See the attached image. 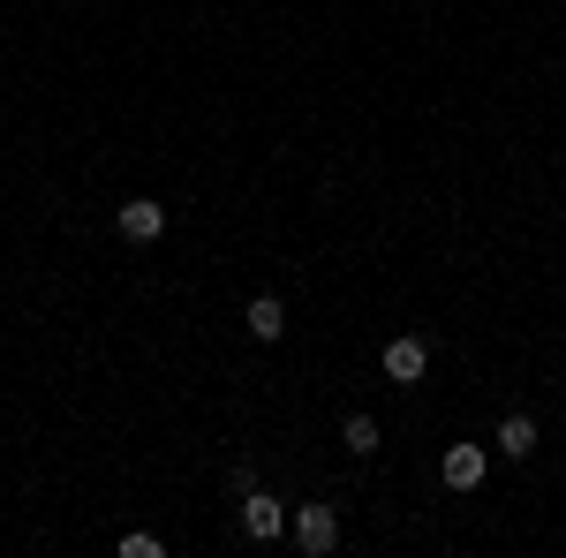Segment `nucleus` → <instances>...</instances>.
I'll use <instances>...</instances> for the list:
<instances>
[{
	"label": "nucleus",
	"instance_id": "obj_9",
	"mask_svg": "<svg viewBox=\"0 0 566 558\" xmlns=\"http://www.w3.org/2000/svg\"><path fill=\"white\" fill-rule=\"evenodd\" d=\"M122 551H129V558H159V551H167V544H159L151 528H129V536H122Z\"/></svg>",
	"mask_w": 566,
	"mask_h": 558
},
{
	"label": "nucleus",
	"instance_id": "obj_8",
	"mask_svg": "<svg viewBox=\"0 0 566 558\" xmlns=\"http://www.w3.org/2000/svg\"><path fill=\"white\" fill-rule=\"evenodd\" d=\"M340 445H348L355 461H363V453H378V423H370V415H348V423H340Z\"/></svg>",
	"mask_w": 566,
	"mask_h": 558
},
{
	"label": "nucleus",
	"instance_id": "obj_6",
	"mask_svg": "<svg viewBox=\"0 0 566 558\" xmlns=\"http://www.w3.org/2000/svg\"><path fill=\"white\" fill-rule=\"evenodd\" d=\"M242 325H250V340H280V333H287V309H280V295H258L250 302V309H242Z\"/></svg>",
	"mask_w": 566,
	"mask_h": 558
},
{
	"label": "nucleus",
	"instance_id": "obj_2",
	"mask_svg": "<svg viewBox=\"0 0 566 558\" xmlns=\"http://www.w3.org/2000/svg\"><path fill=\"white\" fill-rule=\"evenodd\" d=\"M242 536H250V544H272V536H287V506H280L272 491H242Z\"/></svg>",
	"mask_w": 566,
	"mask_h": 558
},
{
	"label": "nucleus",
	"instance_id": "obj_5",
	"mask_svg": "<svg viewBox=\"0 0 566 558\" xmlns=\"http://www.w3.org/2000/svg\"><path fill=\"white\" fill-rule=\"evenodd\" d=\"M483 468H491V453H483V445H446V491H476Z\"/></svg>",
	"mask_w": 566,
	"mask_h": 558
},
{
	"label": "nucleus",
	"instance_id": "obj_3",
	"mask_svg": "<svg viewBox=\"0 0 566 558\" xmlns=\"http://www.w3.org/2000/svg\"><path fill=\"white\" fill-rule=\"evenodd\" d=\"M423 370H431V347L416 340V333L386 340V378H392V386H423Z\"/></svg>",
	"mask_w": 566,
	"mask_h": 558
},
{
	"label": "nucleus",
	"instance_id": "obj_7",
	"mask_svg": "<svg viewBox=\"0 0 566 558\" xmlns=\"http://www.w3.org/2000/svg\"><path fill=\"white\" fill-rule=\"evenodd\" d=\"M499 453H506V461H528V453H536V423H528V415H506V423H499Z\"/></svg>",
	"mask_w": 566,
	"mask_h": 558
},
{
	"label": "nucleus",
	"instance_id": "obj_4",
	"mask_svg": "<svg viewBox=\"0 0 566 558\" xmlns=\"http://www.w3.org/2000/svg\"><path fill=\"white\" fill-rule=\"evenodd\" d=\"M114 227H122L129 242H159V234H167V204H151V197H129V204L114 212Z\"/></svg>",
	"mask_w": 566,
	"mask_h": 558
},
{
	"label": "nucleus",
	"instance_id": "obj_1",
	"mask_svg": "<svg viewBox=\"0 0 566 558\" xmlns=\"http://www.w3.org/2000/svg\"><path fill=\"white\" fill-rule=\"evenodd\" d=\"M287 528H295V544H303L310 558H325L333 544H340V514H333V506H295Z\"/></svg>",
	"mask_w": 566,
	"mask_h": 558
}]
</instances>
